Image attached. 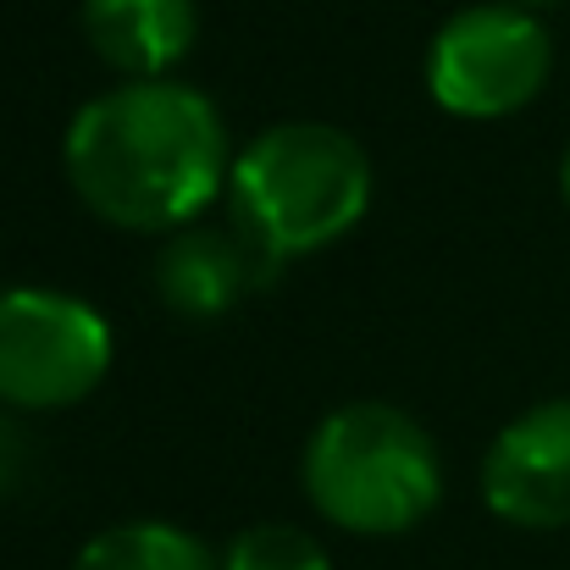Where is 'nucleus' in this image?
I'll return each instance as SVG.
<instances>
[{
	"label": "nucleus",
	"mask_w": 570,
	"mask_h": 570,
	"mask_svg": "<svg viewBox=\"0 0 570 570\" xmlns=\"http://www.w3.org/2000/svg\"><path fill=\"white\" fill-rule=\"evenodd\" d=\"M117 361V333L83 294L17 283L0 288V404L72 410Z\"/></svg>",
	"instance_id": "obj_5"
},
{
	"label": "nucleus",
	"mask_w": 570,
	"mask_h": 570,
	"mask_svg": "<svg viewBox=\"0 0 570 570\" xmlns=\"http://www.w3.org/2000/svg\"><path fill=\"white\" fill-rule=\"evenodd\" d=\"M372 189L377 173L355 134L333 122H277L233 156L227 210L272 272L355 233L372 210Z\"/></svg>",
	"instance_id": "obj_2"
},
{
	"label": "nucleus",
	"mask_w": 570,
	"mask_h": 570,
	"mask_svg": "<svg viewBox=\"0 0 570 570\" xmlns=\"http://www.w3.org/2000/svg\"><path fill=\"white\" fill-rule=\"evenodd\" d=\"M560 194H566V210H570V145H566V156H560Z\"/></svg>",
	"instance_id": "obj_12"
},
{
	"label": "nucleus",
	"mask_w": 570,
	"mask_h": 570,
	"mask_svg": "<svg viewBox=\"0 0 570 570\" xmlns=\"http://www.w3.org/2000/svg\"><path fill=\"white\" fill-rule=\"evenodd\" d=\"M482 504L521 532L570 527V399L521 410L482 454Z\"/></svg>",
	"instance_id": "obj_6"
},
{
	"label": "nucleus",
	"mask_w": 570,
	"mask_h": 570,
	"mask_svg": "<svg viewBox=\"0 0 570 570\" xmlns=\"http://www.w3.org/2000/svg\"><path fill=\"white\" fill-rule=\"evenodd\" d=\"M22 465H28V438H22L17 415L0 404V493H11L22 482Z\"/></svg>",
	"instance_id": "obj_11"
},
{
	"label": "nucleus",
	"mask_w": 570,
	"mask_h": 570,
	"mask_svg": "<svg viewBox=\"0 0 570 570\" xmlns=\"http://www.w3.org/2000/svg\"><path fill=\"white\" fill-rule=\"evenodd\" d=\"M83 39L89 50L122 78H173L199 39V6L194 0H83Z\"/></svg>",
	"instance_id": "obj_8"
},
{
	"label": "nucleus",
	"mask_w": 570,
	"mask_h": 570,
	"mask_svg": "<svg viewBox=\"0 0 570 570\" xmlns=\"http://www.w3.org/2000/svg\"><path fill=\"white\" fill-rule=\"evenodd\" d=\"M222 570H333V554L305 527L255 521L222 549Z\"/></svg>",
	"instance_id": "obj_10"
},
{
	"label": "nucleus",
	"mask_w": 570,
	"mask_h": 570,
	"mask_svg": "<svg viewBox=\"0 0 570 570\" xmlns=\"http://www.w3.org/2000/svg\"><path fill=\"white\" fill-rule=\"evenodd\" d=\"M510 6H554V0H510Z\"/></svg>",
	"instance_id": "obj_13"
},
{
	"label": "nucleus",
	"mask_w": 570,
	"mask_h": 570,
	"mask_svg": "<svg viewBox=\"0 0 570 570\" xmlns=\"http://www.w3.org/2000/svg\"><path fill=\"white\" fill-rule=\"evenodd\" d=\"M61 167L83 210L106 227L178 233L227 194L233 139L210 95L178 78H145L72 111Z\"/></svg>",
	"instance_id": "obj_1"
},
{
	"label": "nucleus",
	"mask_w": 570,
	"mask_h": 570,
	"mask_svg": "<svg viewBox=\"0 0 570 570\" xmlns=\"http://www.w3.org/2000/svg\"><path fill=\"white\" fill-rule=\"evenodd\" d=\"M255 272H266V261L249 249V238L233 222L216 227L199 216L167 233L156 255V299L184 322H216L249 294Z\"/></svg>",
	"instance_id": "obj_7"
},
{
	"label": "nucleus",
	"mask_w": 570,
	"mask_h": 570,
	"mask_svg": "<svg viewBox=\"0 0 570 570\" xmlns=\"http://www.w3.org/2000/svg\"><path fill=\"white\" fill-rule=\"evenodd\" d=\"M299 482L327 527L350 538H399L438 510L443 454L410 410L350 399L311 426Z\"/></svg>",
	"instance_id": "obj_3"
},
{
	"label": "nucleus",
	"mask_w": 570,
	"mask_h": 570,
	"mask_svg": "<svg viewBox=\"0 0 570 570\" xmlns=\"http://www.w3.org/2000/svg\"><path fill=\"white\" fill-rule=\"evenodd\" d=\"M72 570H222V554H210L173 521H122L95 532L78 549Z\"/></svg>",
	"instance_id": "obj_9"
},
{
	"label": "nucleus",
	"mask_w": 570,
	"mask_h": 570,
	"mask_svg": "<svg viewBox=\"0 0 570 570\" xmlns=\"http://www.w3.org/2000/svg\"><path fill=\"white\" fill-rule=\"evenodd\" d=\"M421 72L438 111L460 122H499L543 95L554 72V39L532 6L488 0L438 22Z\"/></svg>",
	"instance_id": "obj_4"
}]
</instances>
